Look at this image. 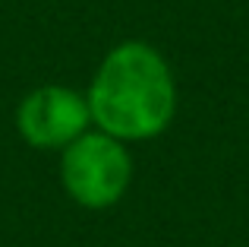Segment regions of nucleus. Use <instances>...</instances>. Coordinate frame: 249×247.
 Returning a JSON list of instances; mask_svg holds the SVG:
<instances>
[{
	"instance_id": "7ed1b4c3",
	"label": "nucleus",
	"mask_w": 249,
	"mask_h": 247,
	"mask_svg": "<svg viewBox=\"0 0 249 247\" xmlns=\"http://www.w3.org/2000/svg\"><path fill=\"white\" fill-rule=\"evenodd\" d=\"M85 130H91L89 99L73 86H38L16 105V133L32 149L63 152Z\"/></svg>"
},
{
	"instance_id": "f257e3e1",
	"label": "nucleus",
	"mask_w": 249,
	"mask_h": 247,
	"mask_svg": "<svg viewBox=\"0 0 249 247\" xmlns=\"http://www.w3.org/2000/svg\"><path fill=\"white\" fill-rule=\"evenodd\" d=\"M85 99L95 130L123 143H145L174 121L177 82L158 48L148 41H120L98 63Z\"/></svg>"
},
{
	"instance_id": "f03ea898",
	"label": "nucleus",
	"mask_w": 249,
	"mask_h": 247,
	"mask_svg": "<svg viewBox=\"0 0 249 247\" xmlns=\"http://www.w3.org/2000/svg\"><path fill=\"white\" fill-rule=\"evenodd\" d=\"M133 155L104 130H85L60 152V184L82 209H110L129 190Z\"/></svg>"
}]
</instances>
